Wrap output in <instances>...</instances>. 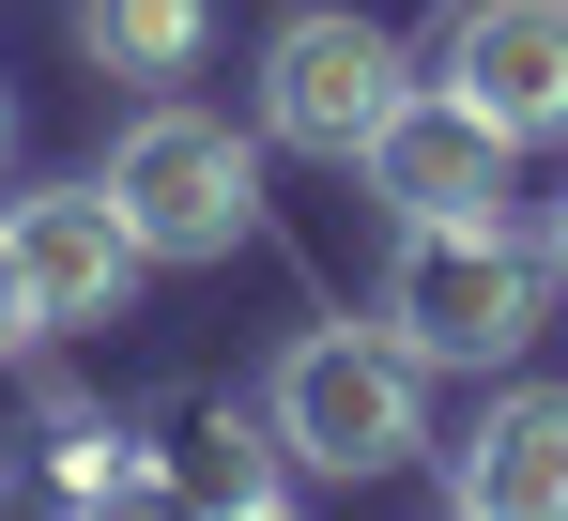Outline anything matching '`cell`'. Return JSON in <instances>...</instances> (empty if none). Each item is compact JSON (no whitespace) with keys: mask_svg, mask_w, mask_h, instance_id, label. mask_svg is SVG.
<instances>
[{"mask_svg":"<svg viewBox=\"0 0 568 521\" xmlns=\"http://www.w3.org/2000/svg\"><path fill=\"white\" fill-rule=\"evenodd\" d=\"M0 215H16V260H31L47 338H62V323H123V292L154 276V246L123 231L108 184H31V200H0Z\"/></svg>","mask_w":568,"mask_h":521,"instance_id":"52a82bcc","label":"cell"},{"mask_svg":"<svg viewBox=\"0 0 568 521\" xmlns=\"http://www.w3.org/2000/svg\"><path fill=\"white\" fill-rule=\"evenodd\" d=\"M538 260H554V307H568V200H554V246H538Z\"/></svg>","mask_w":568,"mask_h":521,"instance_id":"4fadbf2b","label":"cell"},{"mask_svg":"<svg viewBox=\"0 0 568 521\" xmlns=\"http://www.w3.org/2000/svg\"><path fill=\"white\" fill-rule=\"evenodd\" d=\"M538 307H554V260L507 246V215L399 231V260H384V338L415 353V368H523Z\"/></svg>","mask_w":568,"mask_h":521,"instance_id":"7a4b0ae2","label":"cell"},{"mask_svg":"<svg viewBox=\"0 0 568 521\" xmlns=\"http://www.w3.org/2000/svg\"><path fill=\"white\" fill-rule=\"evenodd\" d=\"M399 92H415V62L384 47L369 16H292L277 47H262V139H292V154H369L384 123H399Z\"/></svg>","mask_w":568,"mask_h":521,"instance_id":"277c9868","label":"cell"},{"mask_svg":"<svg viewBox=\"0 0 568 521\" xmlns=\"http://www.w3.org/2000/svg\"><path fill=\"white\" fill-rule=\"evenodd\" d=\"M0 139H16V108H0Z\"/></svg>","mask_w":568,"mask_h":521,"instance_id":"5bb4252c","label":"cell"},{"mask_svg":"<svg viewBox=\"0 0 568 521\" xmlns=\"http://www.w3.org/2000/svg\"><path fill=\"white\" fill-rule=\"evenodd\" d=\"M446 507L462 521H568V384H507L446 445Z\"/></svg>","mask_w":568,"mask_h":521,"instance_id":"ba28073f","label":"cell"},{"mask_svg":"<svg viewBox=\"0 0 568 521\" xmlns=\"http://www.w3.org/2000/svg\"><path fill=\"white\" fill-rule=\"evenodd\" d=\"M108 200H123V231L154 260H231L246 231H262V154L215 123V108H185V92H154L123 139H108Z\"/></svg>","mask_w":568,"mask_h":521,"instance_id":"3957f363","label":"cell"},{"mask_svg":"<svg viewBox=\"0 0 568 521\" xmlns=\"http://www.w3.org/2000/svg\"><path fill=\"white\" fill-rule=\"evenodd\" d=\"M47 338V307H31V260H16V215H0V353Z\"/></svg>","mask_w":568,"mask_h":521,"instance_id":"8fae6325","label":"cell"},{"mask_svg":"<svg viewBox=\"0 0 568 521\" xmlns=\"http://www.w3.org/2000/svg\"><path fill=\"white\" fill-rule=\"evenodd\" d=\"M262 430L323 476V491H369L399 460H430V368L369 323H307L277 353V384H262Z\"/></svg>","mask_w":568,"mask_h":521,"instance_id":"6da1fadb","label":"cell"},{"mask_svg":"<svg viewBox=\"0 0 568 521\" xmlns=\"http://www.w3.org/2000/svg\"><path fill=\"white\" fill-rule=\"evenodd\" d=\"M62 521H215V507H200L170 460H139V445H123V460H108V476H93V491H78Z\"/></svg>","mask_w":568,"mask_h":521,"instance_id":"30bf717a","label":"cell"},{"mask_svg":"<svg viewBox=\"0 0 568 521\" xmlns=\"http://www.w3.org/2000/svg\"><path fill=\"white\" fill-rule=\"evenodd\" d=\"M215 521H307V507H277V491H246V507H215Z\"/></svg>","mask_w":568,"mask_h":521,"instance_id":"7c38bea8","label":"cell"},{"mask_svg":"<svg viewBox=\"0 0 568 521\" xmlns=\"http://www.w3.org/2000/svg\"><path fill=\"white\" fill-rule=\"evenodd\" d=\"M430 78L507 139H568V0H462Z\"/></svg>","mask_w":568,"mask_h":521,"instance_id":"8992f818","label":"cell"},{"mask_svg":"<svg viewBox=\"0 0 568 521\" xmlns=\"http://www.w3.org/2000/svg\"><path fill=\"white\" fill-rule=\"evenodd\" d=\"M446 521H462V507H446Z\"/></svg>","mask_w":568,"mask_h":521,"instance_id":"9a60e30c","label":"cell"},{"mask_svg":"<svg viewBox=\"0 0 568 521\" xmlns=\"http://www.w3.org/2000/svg\"><path fill=\"white\" fill-rule=\"evenodd\" d=\"M78 47L108 78H185L215 47V0H78Z\"/></svg>","mask_w":568,"mask_h":521,"instance_id":"9c48e42d","label":"cell"},{"mask_svg":"<svg viewBox=\"0 0 568 521\" xmlns=\"http://www.w3.org/2000/svg\"><path fill=\"white\" fill-rule=\"evenodd\" d=\"M507 154H523L507 123H476L446 78H415L354 170H369V200H399V231H476V215H507Z\"/></svg>","mask_w":568,"mask_h":521,"instance_id":"5b68a950","label":"cell"}]
</instances>
